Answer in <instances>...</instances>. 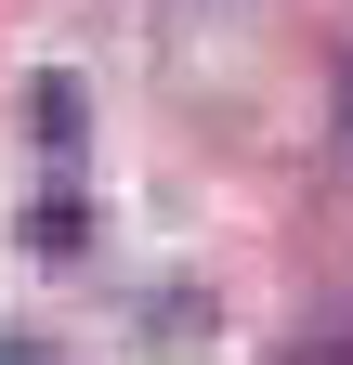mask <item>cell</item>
Segmentation results:
<instances>
[{
  "label": "cell",
  "instance_id": "6da1fadb",
  "mask_svg": "<svg viewBox=\"0 0 353 365\" xmlns=\"http://www.w3.org/2000/svg\"><path fill=\"white\" fill-rule=\"evenodd\" d=\"M26 130H39L53 157H66L79 130H92V105H79V78H39V91H26Z\"/></svg>",
  "mask_w": 353,
  "mask_h": 365
},
{
  "label": "cell",
  "instance_id": "3957f363",
  "mask_svg": "<svg viewBox=\"0 0 353 365\" xmlns=\"http://www.w3.org/2000/svg\"><path fill=\"white\" fill-rule=\"evenodd\" d=\"M144 339H209V287H170V300H144Z\"/></svg>",
  "mask_w": 353,
  "mask_h": 365
},
{
  "label": "cell",
  "instance_id": "277c9868",
  "mask_svg": "<svg viewBox=\"0 0 353 365\" xmlns=\"http://www.w3.org/2000/svg\"><path fill=\"white\" fill-rule=\"evenodd\" d=\"M288 365H353V327H301V339H288Z\"/></svg>",
  "mask_w": 353,
  "mask_h": 365
},
{
  "label": "cell",
  "instance_id": "8992f818",
  "mask_svg": "<svg viewBox=\"0 0 353 365\" xmlns=\"http://www.w3.org/2000/svg\"><path fill=\"white\" fill-rule=\"evenodd\" d=\"M340 144H353V66H340Z\"/></svg>",
  "mask_w": 353,
  "mask_h": 365
},
{
  "label": "cell",
  "instance_id": "7a4b0ae2",
  "mask_svg": "<svg viewBox=\"0 0 353 365\" xmlns=\"http://www.w3.org/2000/svg\"><path fill=\"white\" fill-rule=\"evenodd\" d=\"M79 235H92V209H79V196H39V209H26V248H53V261H66Z\"/></svg>",
  "mask_w": 353,
  "mask_h": 365
},
{
  "label": "cell",
  "instance_id": "5b68a950",
  "mask_svg": "<svg viewBox=\"0 0 353 365\" xmlns=\"http://www.w3.org/2000/svg\"><path fill=\"white\" fill-rule=\"evenodd\" d=\"M0 365H66V352L39 339V327H0Z\"/></svg>",
  "mask_w": 353,
  "mask_h": 365
}]
</instances>
